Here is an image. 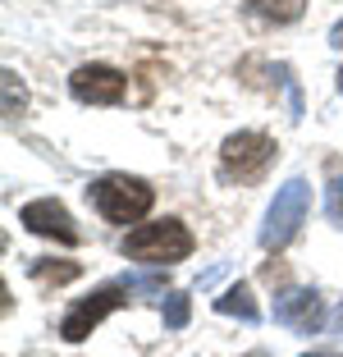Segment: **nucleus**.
I'll return each mask as SVG.
<instances>
[{
  "instance_id": "nucleus-1",
  "label": "nucleus",
  "mask_w": 343,
  "mask_h": 357,
  "mask_svg": "<svg viewBox=\"0 0 343 357\" xmlns=\"http://www.w3.org/2000/svg\"><path fill=\"white\" fill-rule=\"evenodd\" d=\"M192 252V234L183 220H156V225H137L124 238V257L146 266H174Z\"/></svg>"
},
{
  "instance_id": "nucleus-2",
  "label": "nucleus",
  "mask_w": 343,
  "mask_h": 357,
  "mask_svg": "<svg viewBox=\"0 0 343 357\" xmlns=\"http://www.w3.org/2000/svg\"><path fill=\"white\" fill-rule=\"evenodd\" d=\"M87 197H92V206L101 211L110 225H137L151 211V202H156V192L146 188L142 178H128V174H105L96 178L92 188H87Z\"/></svg>"
},
{
  "instance_id": "nucleus-3",
  "label": "nucleus",
  "mask_w": 343,
  "mask_h": 357,
  "mask_svg": "<svg viewBox=\"0 0 343 357\" xmlns=\"http://www.w3.org/2000/svg\"><path fill=\"white\" fill-rule=\"evenodd\" d=\"M307 206H312V188H307V178H289V183L275 192L270 211H266V225H261V248L280 252L284 243H293V234H298L302 220H307Z\"/></svg>"
},
{
  "instance_id": "nucleus-4",
  "label": "nucleus",
  "mask_w": 343,
  "mask_h": 357,
  "mask_svg": "<svg viewBox=\"0 0 343 357\" xmlns=\"http://www.w3.org/2000/svg\"><path fill=\"white\" fill-rule=\"evenodd\" d=\"M270 160H275V137H266V133H229L220 142V169H224V178L252 183V178L266 174Z\"/></svg>"
},
{
  "instance_id": "nucleus-5",
  "label": "nucleus",
  "mask_w": 343,
  "mask_h": 357,
  "mask_svg": "<svg viewBox=\"0 0 343 357\" xmlns=\"http://www.w3.org/2000/svg\"><path fill=\"white\" fill-rule=\"evenodd\" d=\"M124 289H128V284H105V289H96L92 298H83V303H73V312L64 316L60 335L69 339V344L87 339V335H92V330L105 321V316L114 312V307H124V303H128V298H124Z\"/></svg>"
},
{
  "instance_id": "nucleus-6",
  "label": "nucleus",
  "mask_w": 343,
  "mask_h": 357,
  "mask_svg": "<svg viewBox=\"0 0 343 357\" xmlns=\"http://www.w3.org/2000/svg\"><path fill=\"white\" fill-rule=\"evenodd\" d=\"M69 92L83 105H114V101H124L128 78L119 69H110V64H83V69H73Z\"/></svg>"
},
{
  "instance_id": "nucleus-7",
  "label": "nucleus",
  "mask_w": 343,
  "mask_h": 357,
  "mask_svg": "<svg viewBox=\"0 0 343 357\" xmlns=\"http://www.w3.org/2000/svg\"><path fill=\"white\" fill-rule=\"evenodd\" d=\"M275 321L298 335H316L325 326V303L316 289H289V294L275 298Z\"/></svg>"
},
{
  "instance_id": "nucleus-8",
  "label": "nucleus",
  "mask_w": 343,
  "mask_h": 357,
  "mask_svg": "<svg viewBox=\"0 0 343 357\" xmlns=\"http://www.w3.org/2000/svg\"><path fill=\"white\" fill-rule=\"evenodd\" d=\"M19 220L28 225L32 234H42V238H55V243H78L83 234H78V225H73V215L60 206L55 197H42V202H28V206L19 211Z\"/></svg>"
},
{
  "instance_id": "nucleus-9",
  "label": "nucleus",
  "mask_w": 343,
  "mask_h": 357,
  "mask_svg": "<svg viewBox=\"0 0 343 357\" xmlns=\"http://www.w3.org/2000/svg\"><path fill=\"white\" fill-rule=\"evenodd\" d=\"M243 5H247V14H257L266 23H293L307 10V0H243Z\"/></svg>"
},
{
  "instance_id": "nucleus-10",
  "label": "nucleus",
  "mask_w": 343,
  "mask_h": 357,
  "mask_svg": "<svg viewBox=\"0 0 343 357\" xmlns=\"http://www.w3.org/2000/svg\"><path fill=\"white\" fill-rule=\"evenodd\" d=\"M215 312L220 316H243V321H257V303H252V289L247 284H229L224 294L215 298Z\"/></svg>"
},
{
  "instance_id": "nucleus-11",
  "label": "nucleus",
  "mask_w": 343,
  "mask_h": 357,
  "mask_svg": "<svg viewBox=\"0 0 343 357\" xmlns=\"http://www.w3.org/2000/svg\"><path fill=\"white\" fill-rule=\"evenodd\" d=\"M32 275H37V280H46V284H69V280H78V275H83V266H73V261H64V266L32 261Z\"/></svg>"
},
{
  "instance_id": "nucleus-12",
  "label": "nucleus",
  "mask_w": 343,
  "mask_h": 357,
  "mask_svg": "<svg viewBox=\"0 0 343 357\" xmlns=\"http://www.w3.org/2000/svg\"><path fill=\"white\" fill-rule=\"evenodd\" d=\"M160 316H165L169 330H183L188 326V294H169L165 303H160Z\"/></svg>"
},
{
  "instance_id": "nucleus-13",
  "label": "nucleus",
  "mask_w": 343,
  "mask_h": 357,
  "mask_svg": "<svg viewBox=\"0 0 343 357\" xmlns=\"http://www.w3.org/2000/svg\"><path fill=\"white\" fill-rule=\"evenodd\" d=\"M325 211H330V220L343 225V178H330V192H325Z\"/></svg>"
},
{
  "instance_id": "nucleus-14",
  "label": "nucleus",
  "mask_w": 343,
  "mask_h": 357,
  "mask_svg": "<svg viewBox=\"0 0 343 357\" xmlns=\"http://www.w3.org/2000/svg\"><path fill=\"white\" fill-rule=\"evenodd\" d=\"M23 110V87L14 74H5V115H19Z\"/></svg>"
},
{
  "instance_id": "nucleus-15",
  "label": "nucleus",
  "mask_w": 343,
  "mask_h": 357,
  "mask_svg": "<svg viewBox=\"0 0 343 357\" xmlns=\"http://www.w3.org/2000/svg\"><path fill=\"white\" fill-rule=\"evenodd\" d=\"M302 357H343V353H334V348H316V353H302Z\"/></svg>"
},
{
  "instance_id": "nucleus-16",
  "label": "nucleus",
  "mask_w": 343,
  "mask_h": 357,
  "mask_svg": "<svg viewBox=\"0 0 343 357\" xmlns=\"http://www.w3.org/2000/svg\"><path fill=\"white\" fill-rule=\"evenodd\" d=\"M247 357H270V353H247Z\"/></svg>"
},
{
  "instance_id": "nucleus-17",
  "label": "nucleus",
  "mask_w": 343,
  "mask_h": 357,
  "mask_svg": "<svg viewBox=\"0 0 343 357\" xmlns=\"http://www.w3.org/2000/svg\"><path fill=\"white\" fill-rule=\"evenodd\" d=\"M339 326H343V307H339Z\"/></svg>"
}]
</instances>
